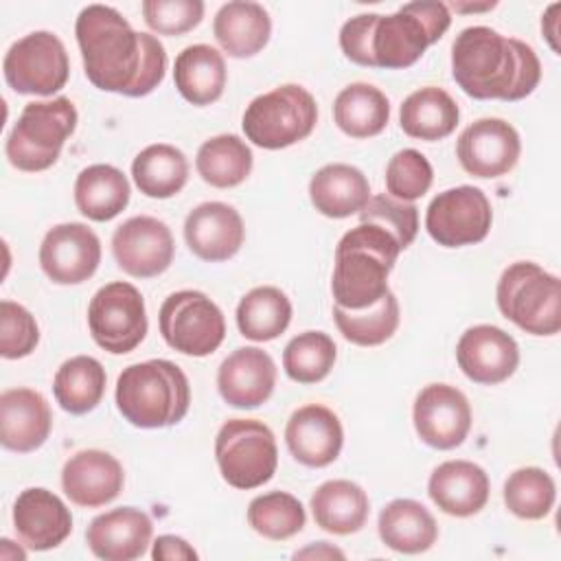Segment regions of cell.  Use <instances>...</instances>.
Here are the masks:
<instances>
[{
    "label": "cell",
    "instance_id": "1",
    "mask_svg": "<svg viewBox=\"0 0 561 561\" xmlns=\"http://www.w3.org/2000/svg\"><path fill=\"white\" fill-rule=\"evenodd\" d=\"M83 70L103 92L131 99L153 92L167 72V50L151 33H138L114 9L88 4L75 24Z\"/></svg>",
    "mask_w": 561,
    "mask_h": 561
},
{
    "label": "cell",
    "instance_id": "2",
    "mask_svg": "<svg viewBox=\"0 0 561 561\" xmlns=\"http://www.w3.org/2000/svg\"><path fill=\"white\" fill-rule=\"evenodd\" d=\"M451 75L473 99L519 101L539 85L541 61L522 39L504 37L491 26H467L451 44Z\"/></svg>",
    "mask_w": 561,
    "mask_h": 561
},
{
    "label": "cell",
    "instance_id": "3",
    "mask_svg": "<svg viewBox=\"0 0 561 561\" xmlns=\"http://www.w3.org/2000/svg\"><path fill=\"white\" fill-rule=\"evenodd\" d=\"M397 239L375 226L359 224L344 232L335 248L331 294L342 309H368L379 302L388 289V274L399 259Z\"/></svg>",
    "mask_w": 561,
    "mask_h": 561
},
{
    "label": "cell",
    "instance_id": "4",
    "mask_svg": "<svg viewBox=\"0 0 561 561\" xmlns=\"http://www.w3.org/2000/svg\"><path fill=\"white\" fill-rule=\"evenodd\" d=\"M114 397L127 423L142 430H158L175 425L186 416L191 386L178 364L147 359L123 368Z\"/></svg>",
    "mask_w": 561,
    "mask_h": 561
},
{
    "label": "cell",
    "instance_id": "5",
    "mask_svg": "<svg viewBox=\"0 0 561 561\" xmlns=\"http://www.w3.org/2000/svg\"><path fill=\"white\" fill-rule=\"evenodd\" d=\"M449 24V7L436 0L408 2L390 15H379L373 31L375 68H410L423 57L427 46L447 33Z\"/></svg>",
    "mask_w": 561,
    "mask_h": 561
},
{
    "label": "cell",
    "instance_id": "6",
    "mask_svg": "<svg viewBox=\"0 0 561 561\" xmlns=\"http://www.w3.org/2000/svg\"><path fill=\"white\" fill-rule=\"evenodd\" d=\"M495 300L500 313L530 335H557L561 329V283L533 261L502 272Z\"/></svg>",
    "mask_w": 561,
    "mask_h": 561
},
{
    "label": "cell",
    "instance_id": "7",
    "mask_svg": "<svg viewBox=\"0 0 561 561\" xmlns=\"http://www.w3.org/2000/svg\"><path fill=\"white\" fill-rule=\"evenodd\" d=\"M77 121V107L68 96L26 103L4 145L9 162L28 173L53 167Z\"/></svg>",
    "mask_w": 561,
    "mask_h": 561
},
{
    "label": "cell",
    "instance_id": "8",
    "mask_svg": "<svg viewBox=\"0 0 561 561\" xmlns=\"http://www.w3.org/2000/svg\"><path fill=\"white\" fill-rule=\"evenodd\" d=\"M318 123V105L298 83L278 85L250 101L241 127L261 149H285L305 140Z\"/></svg>",
    "mask_w": 561,
    "mask_h": 561
},
{
    "label": "cell",
    "instance_id": "9",
    "mask_svg": "<svg viewBox=\"0 0 561 561\" xmlns=\"http://www.w3.org/2000/svg\"><path fill=\"white\" fill-rule=\"evenodd\" d=\"M215 458L230 486L241 491L263 486L278 467L274 432L256 419H230L215 436Z\"/></svg>",
    "mask_w": 561,
    "mask_h": 561
},
{
    "label": "cell",
    "instance_id": "10",
    "mask_svg": "<svg viewBox=\"0 0 561 561\" xmlns=\"http://www.w3.org/2000/svg\"><path fill=\"white\" fill-rule=\"evenodd\" d=\"M158 322L162 340L173 351L188 357H206L215 353L226 337L221 309L197 289H182L167 296Z\"/></svg>",
    "mask_w": 561,
    "mask_h": 561
},
{
    "label": "cell",
    "instance_id": "11",
    "mask_svg": "<svg viewBox=\"0 0 561 561\" xmlns=\"http://www.w3.org/2000/svg\"><path fill=\"white\" fill-rule=\"evenodd\" d=\"M92 340L112 355L134 351L147 335L145 298L131 283L114 280L103 285L88 305Z\"/></svg>",
    "mask_w": 561,
    "mask_h": 561
},
{
    "label": "cell",
    "instance_id": "12",
    "mask_svg": "<svg viewBox=\"0 0 561 561\" xmlns=\"http://www.w3.org/2000/svg\"><path fill=\"white\" fill-rule=\"evenodd\" d=\"M4 81L18 94L53 96L70 75L64 42L50 31H33L13 42L2 61Z\"/></svg>",
    "mask_w": 561,
    "mask_h": 561
},
{
    "label": "cell",
    "instance_id": "13",
    "mask_svg": "<svg viewBox=\"0 0 561 561\" xmlns=\"http://www.w3.org/2000/svg\"><path fill=\"white\" fill-rule=\"evenodd\" d=\"M493 224L491 202L478 186H454L438 193L425 213L427 234L443 248L480 243Z\"/></svg>",
    "mask_w": 561,
    "mask_h": 561
},
{
    "label": "cell",
    "instance_id": "14",
    "mask_svg": "<svg viewBox=\"0 0 561 561\" xmlns=\"http://www.w3.org/2000/svg\"><path fill=\"white\" fill-rule=\"evenodd\" d=\"M112 254L125 274L151 278L173 263L175 241L164 221L151 215H136L114 230Z\"/></svg>",
    "mask_w": 561,
    "mask_h": 561
},
{
    "label": "cell",
    "instance_id": "15",
    "mask_svg": "<svg viewBox=\"0 0 561 561\" xmlns=\"http://www.w3.org/2000/svg\"><path fill=\"white\" fill-rule=\"evenodd\" d=\"M522 140L504 118H478L462 129L456 142L460 167L482 180L506 175L519 160Z\"/></svg>",
    "mask_w": 561,
    "mask_h": 561
},
{
    "label": "cell",
    "instance_id": "16",
    "mask_svg": "<svg viewBox=\"0 0 561 561\" xmlns=\"http://www.w3.org/2000/svg\"><path fill=\"white\" fill-rule=\"evenodd\" d=\"M412 421L425 445L447 451L465 443L471 430V405L456 386L430 383L414 399Z\"/></svg>",
    "mask_w": 561,
    "mask_h": 561
},
{
    "label": "cell",
    "instance_id": "17",
    "mask_svg": "<svg viewBox=\"0 0 561 561\" xmlns=\"http://www.w3.org/2000/svg\"><path fill=\"white\" fill-rule=\"evenodd\" d=\"M99 263L101 241L85 224H57L42 239L39 265L57 285H79L88 280Z\"/></svg>",
    "mask_w": 561,
    "mask_h": 561
},
{
    "label": "cell",
    "instance_id": "18",
    "mask_svg": "<svg viewBox=\"0 0 561 561\" xmlns=\"http://www.w3.org/2000/svg\"><path fill=\"white\" fill-rule=\"evenodd\" d=\"M456 359L467 379L482 386H495L517 370L519 346L504 329L495 324H476L460 335Z\"/></svg>",
    "mask_w": 561,
    "mask_h": 561
},
{
    "label": "cell",
    "instance_id": "19",
    "mask_svg": "<svg viewBox=\"0 0 561 561\" xmlns=\"http://www.w3.org/2000/svg\"><path fill=\"white\" fill-rule=\"evenodd\" d=\"M245 239L239 210L226 202H204L184 219V241L188 250L208 263L232 259Z\"/></svg>",
    "mask_w": 561,
    "mask_h": 561
},
{
    "label": "cell",
    "instance_id": "20",
    "mask_svg": "<svg viewBox=\"0 0 561 561\" xmlns=\"http://www.w3.org/2000/svg\"><path fill=\"white\" fill-rule=\"evenodd\" d=\"M276 386V364L259 346L232 351L217 370V390L221 399L239 410H252L265 403Z\"/></svg>",
    "mask_w": 561,
    "mask_h": 561
},
{
    "label": "cell",
    "instance_id": "21",
    "mask_svg": "<svg viewBox=\"0 0 561 561\" xmlns=\"http://www.w3.org/2000/svg\"><path fill=\"white\" fill-rule=\"evenodd\" d=\"M285 443L289 454L305 467L320 469L342 451L344 430L333 410L320 403H307L298 408L285 427Z\"/></svg>",
    "mask_w": 561,
    "mask_h": 561
},
{
    "label": "cell",
    "instance_id": "22",
    "mask_svg": "<svg viewBox=\"0 0 561 561\" xmlns=\"http://www.w3.org/2000/svg\"><path fill=\"white\" fill-rule=\"evenodd\" d=\"M123 484V465L103 449H81L61 469L64 493L72 504L83 508L110 504L121 495Z\"/></svg>",
    "mask_w": 561,
    "mask_h": 561
},
{
    "label": "cell",
    "instance_id": "23",
    "mask_svg": "<svg viewBox=\"0 0 561 561\" xmlns=\"http://www.w3.org/2000/svg\"><path fill=\"white\" fill-rule=\"evenodd\" d=\"M13 528L31 550H50L72 533V515L59 495L48 489H24L13 504Z\"/></svg>",
    "mask_w": 561,
    "mask_h": 561
},
{
    "label": "cell",
    "instance_id": "24",
    "mask_svg": "<svg viewBox=\"0 0 561 561\" xmlns=\"http://www.w3.org/2000/svg\"><path fill=\"white\" fill-rule=\"evenodd\" d=\"M151 535L153 524L145 511L121 506L90 522L85 543L92 554L103 561H134L147 552Z\"/></svg>",
    "mask_w": 561,
    "mask_h": 561
},
{
    "label": "cell",
    "instance_id": "25",
    "mask_svg": "<svg viewBox=\"0 0 561 561\" xmlns=\"http://www.w3.org/2000/svg\"><path fill=\"white\" fill-rule=\"evenodd\" d=\"M53 414L46 397L31 388H9L0 394V443L9 451L28 454L50 436Z\"/></svg>",
    "mask_w": 561,
    "mask_h": 561
},
{
    "label": "cell",
    "instance_id": "26",
    "mask_svg": "<svg viewBox=\"0 0 561 561\" xmlns=\"http://www.w3.org/2000/svg\"><path fill=\"white\" fill-rule=\"evenodd\" d=\"M427 493L443 513L469 517L486 506L491 482L480 465L471 460H447L432 471Z\"/></svg>",
    "mask_w": 561,
    "mask_h": 561
},
{
    "label": "cell",
    "instance_id": "27",
    "mask_svg": "<svg viewBox=\"0 0 561 561\" xmlns=\"http://www.w3.org/2000/svg\"><path fill=\"white\" fill-rule=\"evenodd\" d=\"M213 33L224 53L234 59L254 57L272 35V20L263 4L250 0H232L219 7L213 20Z\"/></svg>",
    "mask_w": 561,
    "mask_h": 561
},
{
    "label": "cell",
    "instance_id": "28",
    "mask_svg": "<svg viewBox=\"0 0 561 561\" xmlns=\"http://www.w3.org/2000/svg\"><path fill=\"white\" fill-rule=\"evenodd\" d=\"M309 199L320 215L344 219L366 206L370 199V184L357 167L331 162L313 173L309 182Z\"/></svg>",
    "mask_w": 561,
    "mask_h": 561
},
{
    "label": "cell",
    "instance_id": "29",
    "mask_svg": "<svg viewBox=\"0 0 561 561\" xmlns=\"http://www.w3.org/2000/svg\"><path fill=\"white\" fill-rule=\"evenodd\" d=\"M381 541L403 554H419L430 550L438 539V524L434 515L416 500L397 497L388 502L377 519Z\"/></svg>",
    "mask_w": 561,
    "mask_h": 561
},
{
    "label": "cell",
    "instance_id": "30",
    "mask_svg": "<svg viewBox=\"0 0 561 561\" xmlns=\"http://www.w3.org/2000/svg\"><path fill=\"white\" fill-rule=\"evenodd\" d=\"M309 506L316 524L331 535H353L362 530L370 513L366 491L351 480L322 482L313 491Z\"/></svg>",
    "mask_w": 561,
    "mask_h": 561
},
{
    "label": "cell",
    "instance_id": "31",
    "mask_svg": "<svg viewBox=\"0 0 561 561\" xmlns=\"http://www.w3.org/2000/svg\"><path fill=\"white\" fill-rule=\"evenodd\" d=\"M228 70L224 55L208 44L186 46L173 66L178 92L193 105L215 103L226 88Z\"/></svg>",
    "mask_w": 561,
    "mask_h": 561
},
{
    "label": "cell",
    "instance_id": "32",
    "mask_svg": "<svg viewBox=\"0 0 561 561\" xmlns=\"http://www.w3.org/2000/svg\"><path fill=\"white\" fill-rule=\"evenodd\" d=\"M460 118L458 103L449 92L436 85L414 90L399 110L401 129L416 140H443L447 138Z\"/></svg>",
    "mask_w": 561,
    "mask_h": 561
},
{
    "label": "cell",
    "instance_id": "33",
    "mask_svg": "<svg viewBox=\"0 0 561 561\" xmlns=\"http://www.w3.org/2000/svg\"><path fill=\"white\" fill-rule=\"evenodd\" d=\"M129 180L112 164H90L75 180L77 210L92 221H110L129 204Z\"/></svg>",
    "mask_w": 561,
    "mask_h": 561
},
{
    "label": "cell",
    "instance_id": "34",
    "mask_svg": "<svg viewBox=\"0 0 561 561\" xmlns=\"http://www.w3.org/2000/svg\"><path fill=\"white\" fill-rule=\"evenodd\" d=\"M333 121L351 138L377 136L390 121V101L373 83H348L333 101Z\"/></svg>",
    "mask_w": 561,
    "mask_h": 561
},
{
    "label": "cell",
    "instance_id": "35",
    "mask_svg": "<svg viewBox=\"0 0 561 561\" xmlns=\"http://www.w3.org/2000/svg\"><path fill=\"white\" fill-rule=\"evenodd\" d=\"M131 178L138 191L153 199L178 195L188 180V160L182 149L156 142L145 147L131 162Z\"/></svg>",
    "mask_w": 561,
    "mask_h": 561
},
{
    "label": "cell",
    "instance_id": "36",
    "mask_svg": "<svg viewBox=\"0 0 561 561\" xmlns=\"http://www.w3.org/2000/svg\"><path fill=\"white\" fill-rule=\"evenodd\" d=\"M105 368L96 357L75 355L66 359L53 379V394L68 414L92 412L105 394Z\"/></svg>",
    "mask_w": 561,
    "mask_h": 561
},
{
    "label": "cell",
    "instance_id": "37",
    "mask_svg": "<svg viewBox=\"0 0 561 561\" xmlns=\"http://www.w3.org/2000/svg\"><path fill=\"white\" fill-rule=\"evenodd\" d=\"M291 322V302L274 285L250 289L237 305V327L252 342H270L285 333Z\"/></svg>",
    "mask_w": 561,
    "mask_h": 561
},
{
    "label": "cell",
    "instance_id": "38",
    "mask_svg": "<svg viewBox=\"0 0 561 561\" xmlns=\"http://www.w3.org/2000/svg\"><path fill=\"white\" fill-rule=\"evenodd\" d=\"M252 149L234 134H219L202 142L195 156L199 178L215 188H232L252 171Z\"/></svg>",
    "mask_w": 561,
    "mask_h": 561
},
{
    "label": "cell",
    "instance_id": "39",
    "mask_svg": "<svg viewBox=\"0 0 561 561\" xmlns=\"http://www.w3.org/2000/svg\"><path fill=\"white\" fill-rule=\"evenodd\" d=\"M399 302L392 291L368 309H342L333 305L337 331L357 346H379L390 340L399 327Z\"/></svg>",
    "mask_w": 561,
    "mask_h": 561
},
{
    "label": "cell",
    "instance_id": "40",
    "mask_svg": "<svg viewBox=\"0 0 561 561\" xmlns=\"http://www.w3.org/2000/svg\"><path fill=\"white\" fill-rule=\"evenodd\" d=\"M504 504L519 519H543L557 500V484L541 467L515 469L504 482Z\"/></svg>",
    "mask_w": 561,
    "mask_h": 561
},
{
    "label": "cell",
    "instance_id": "41",
    "mask_svg": "<svg viewBox=\"0 0 561 561\" xmlns=\"http://www.w3.org/2000/svg\"><path fill=\"white\" fill-rule=\"evenodd\" d=\"M307 515L298 497L285 491L256 495L248 504V524L254 533L272 541H285L305 528Z\"/></svg>",
    "mask_w": 561,
    "mask_h": 561
},
{
    "label": "cell",
    "instance_id": "42",
    "mask_svg": "<svg viewBox=\"0 0 561 561\" xmlns=\"http://www.w3.org/2000/svg\"><path fill=\"white\" fill-rule=\"evenodd\" d=\"M337 357L335 342L324 331H305L291 337L283 351V368L291 381L318 383L322 381Z\"/></svg>",
    "mask_w": 561,
    "mask_h": 561
},
{
    "label": "cell",
    "instance_id": "43",
    "mask_svg": "<svg viewBox=\"0 0 561 561\" xmlns=\"http://www.w3.org/2000/svg\"><path fill=\"white\" fill-rule=\"evenodd\" d=\"M359 224H375L388 230L401 250H405L419 232V208L412 202H401L392 195H370L366 206L357 213Z\"/></svg>",
    "mask_w": 561,
    "mask_h": 561
},
{
    "label": "cell",
    "instance_id": "44",
    "mask_svg": "<svg viewBox=\"0 0 561 561\" xmlns=\"http://www.w3.org/2000/svg\"><path fill=\"white\" fill-rule=\"evenodd\" d=\"M432 180V164L416 149H401L386 164V188L401 202H414L423 197L430 191Z\"/></svg>",
    "mask_w": 561,
    "mask_h": 561
},
{
    "label": "cell",
    "instance_id": "45",
    "mask_svg": "<svg viewBox=\"0 0 561 561\" xmlns=\"http://www.w3.org/2000/svg\"><path fill=\"white\" fill-rule=\"evenodd\" d=\"M39 342V327L33 313L13 302H0V355L4 359H20L35 351Z\"/></svg>",
    "mask_w": 561,
    "mask_h": 561
},
{
    "label": "cell",
    "instance_id": "46",
    "mask_svg": "<svg viewBox=\"0 0 561 561\" xmlns=\"http://www.w3.org/2000/svg\"><path fill=\"white\" fill-rule=\"evenodd\" d=\"M142 18L158 35H184L193 31L204 18L202 0H145Z\"/></svg>",
    "mask_w": 561,
    "mask_h": 561
},
{
    "label": "cell",
    "instance_id": "47",
    "mask_svg": "<svg viewBox=\"0 0 561 561\" xmlns=\"http://www.w3.org/2000/svg\"><path fill=\"white\" fill-rule=\"evenodd\" d=\"M379 13H362L346 20L340 28V48L346 59L357 66L375 68L373 59V31Z\"/></svg>",
    "mask_w": 561,
    "mask_h": 561
},
{
    "label": "cell",
    "instance_id": "48",
    "mask_svg": "<svg viewBox=\"0 0 561 561\" xmlns=\"http://www.w3.org/2000/svg\"><path fill=\"white\" fill-rule=\"evenodd\" d=\"M151 557L156 561H195L197 559V552L195 548L182 539V537H175V535H160L156 541H153V548H151Z\"/></svg>",
    "mask_w": 561,
    "mask_h": 561
},
{
    "label": "cell",
    "instance_id": "49",
    "mask_svg": "<svg viewBox=\"0 0 561 561\" xmlns=\"http://www.w3.org/2000/svg\"><path fill=\"white\" fill-rule=\"evenodd\" d=\"M559 11H561V4L554 2L541 15V33H543L546 42L550 44V48L557 55L561 53V46H559Z\"/></svg>",
    "mask_w": 561,
    "mask_h": 561
},
{
    "label": "cell",
    "instance_id": "50",
    "mask_svg": "<svg viewBox=\"0 0 561 561\" xmlns=\"http://www.w3.org/2000/svg\"><path fill=\"white\" fill-rule=\"evenodd\" d=\"M305 557H311V559H344V552L327 541H318L313 546H307L305 550H298L294 552V559H305Z\"/></svg>",
    "mask_w": 561,
    "mask_h": 561
},
{
    "label": "cell",
    "instance_id": "51",
    "mask_svg": "<svg viewBox=\"0 0 561 561\" xmlns=\"http://www.w3.org/2000/svg\"><path fill=\"white\" fill-rule=\"evenodd\" d=\"M0 559L4 561H24L26 559V550L24 548H13V541L11 539H2L0 541Z\"/></svg>",
    "mask_w": 561,
    "mask_h": 561
},
{
    "label": "cell",
    "instance_id": "52",
    "mask_svg": "<svg viewBox=\"0 0 561 561\" xmlns=\"http://www.w3.org/2000/svg\"><path fill=\"white\" fill-rule=\"evenodd\" d=\"M497 2H484V4H460V2H451V7L458 11V13H476V11H491Z\"/></svg>",
    "mask_w": 561,
    "mask_h": 561
}]
</instances>
